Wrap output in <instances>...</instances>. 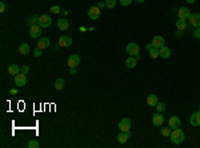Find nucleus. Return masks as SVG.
<instances>
[{"label": "nucleus", "mask_w": 200, "mask_h": 148, "mask_svg": "<svg viewBox=\"0 0 200 148\" xmlns=\"http://www.w3.org/2000/svg\"><path fill=\"white\" fill-rule=\"evenodd\" d=\"M170 139L175 146H179V144H182L184 142V132L180 130V127L179 128H174L172 132H171V135H170Z\"/></svg>", "instance_id": "f257e3e1"}, {"label": "nucleus", "mask_w": 200, "mask_h": 148, "mask_svg": "<svg viewBox=\"0 0 200 148\" xmlns=\"http://www.w3.org/2000/svg\"><path fill=\"white\" fill-rule=\"evenodd\" d=\"M38 24L42 28H48L52 24V19H51V16L50 15H42L39 18V22H38Z\"/></svg>", "instance_id": "f03ea898"}, {"label": "nucleus", "mask_w": 200, "mask_h": 148, "mask_svg": "<svg viewBox=\"0 0 200 148\" xmlns=\"http://www.w3.org/2000/svg\"><path fill=\"white\" fill-rule=\"evenodd\" d=\"M126 50H127V54L130 56H136V55H139V52H140V47L136 43H130L126 47Z\"/></svg>", "instance_id": "7ed1b4c3"}, {"label": "nucleus", "mask_w": 200, "mask_h": 148, "mask_svg": "<svg viewBox=\"0 0 200 148\" xmlns=\"http://www.w3.org/2000/svg\"><path fill=\"white\" fill-rule=\"evenodd\" d=\"M151 44H152V47H154V48H158V50H160L162 47L166 46V40H164L163 36H159L158 35V36H155V38L152 39Z\"/></svg>", "instance_id": "20e7f679"}, {"label": "nucleus", "mask_w": 200, "mask_h": 148, "mask_svg": "<svg viewBox=\"0 0 200 148\" xmlns=\"http://www.w3.org/2000/svg\"><path fill=\"white\" fill-rule=\"evenodd\" d=\"M99 16H100V8L98 6H94V7L88 8V18H90L91 20L99 19Z\"/></svg>", "instance_id": "39448f33"}, {"label": "nucleus", "mask_w": 200, "mask_h": 148, "mask_svg": "<svg viewBox=\"0 0 200 148\" xmlns=\"http://www.w3.org/2000/svg\"><path fill=\"white\" fill-rule=\"evenodd\" d=\"M15 84L18 87H24L27 84V76H26V74H22V72H20V74H18L15 76Z\"/></svg>", "instance_id": "423d86ee"}, {"label": "nucleus", "mask_w": 200, "mask_h": 148, "mask_svg": "<svg viewBox=\"0 0 200 148\" xmlns=\"http://www.w3.org/2000/svg\"><path fill=\"white\" fill-rule=\"evenodd\" d=\"M188 20H190V24L192 27H195V28L200 27V14H198V12L191 14L190 18H188Z\"/></svg>", "instance_id": "0eeeda50"}, {"label": "nucleus", "mask_w": 200, "mask_h": 148, "mask_svg": "<svg viewBox=\"0 0 200 148\" xmlns=\"http://www.w3.org/2000/svg\"><path fill=\"white\" fill-rule=\"evenodd\" d=\"M163 123H164V116H163V114H162V112H156V114L152 116V124H154V126H156V127H160Z\"/></svg>", "instance_id": "6e6552de"}, {"label": "nucleus", "mask_w": 200, "mask_h": 148, "mask_svg": "<svg viewBox=\"0 0 200 148\" xmlns=\"http://www.w3.org/2000/svg\"><path fill=\"white\" fill-rule=\"evenodd\" d=\"M72 46V39L70 38V36H60L59 39V47H63V48H68Z\"/></svg>", "instance_id": "1a4fd4ad"}, {"label": "nucleus", "mask_w": 200, "mask_h": 148, "mask_svg": "<svg viewBox=\"0 0 200 148\" xmlns=\"http://www.w3.org/2000/svg\"><path fill=\"white\" fill-rule=\"evenodd\" d=\"M190 123L192 127H200V111L194 112L190 118Z\"/></svg>", "instance_id": "9d476101"}, {"label": "nucleus", "mask_w": 200, "mask_h": 148, "mask_svg": "<svg viewBox=\"0 0 200 148\" xmlns=\"http://www.w3.org/2000/svg\"><path fill=\"white\" fill-rule=\"evenodd\" d=\"M131 128V120L128 118H124L119 122V130L120 131H130Z\"/></svg>", "instance_id": "9b49d317"}, {"label": "nucleus", "mask_w": 200, "mask_h": 148, "mask_svg": "<svg viewBox=\"0 0 200 148\" xmlns=\"http://www.w3.org/2000/svg\"><path fill=\"white\" fill-rule=\"evenodd\" d=\"M42 35V27L39 26V24H36V26H32L30 28V36L31 38H39V36Z\"/></svg>", "instance_id": "f8f14e48"}, {"label": "nucleus", "mask_w": 200, "mask_h": 148, "mask_svg": "<svg viewBox=\"0 0 200 148\" xmlns=\"http://www.w3.org/2000/svg\"><path fill=\"white\" fill-rule=\"evenodd\" d=\"M80 64V56L76 54H72L70 58H68V66L70 67H78Z\"/></svg>", "instance_id": "ddd939ff"}, {"label": "nucleus", "mask_w": 200, "mask_h": 148, "mask_svg": "<svg viewBox=\"0 0 200 148\" xmlns=\"http://www.w3.org/2000/svg\"><path fill=\"white\" fill-rule=\"evenodd\" d=\"M130 136H131V134H130V131H120V134H118V136H116V139H118V142L119 143H126L128 139H130Z\"/></svg>", "instance_id": "4468645a"}, {"label": "nucleus", "mask_w": 200, "mask_h": 148, "mask_svg": "<svg viewBox=\"0 0 200 148\" xmlns=\"http://www.w3.org/2000/svg\"><path fill=\"white\" fill-rule=\"evenodd\" d=\"M190 15H191V12H190V10H188L187 7H182V8H179V11H178V16H179V19H184V20H187L188 18H190Z\"/></svg>", "instance_id": "2eb2a0df"}, {"label": "nucleus", "mask_w": 200, "mask_h": 148, "mask_svg": "<svg viewBox=\"0 0 200 148\" xmlns=\"http://www.w3.org/2000/svg\"><path fill=\"white\" fill-rule=\"evenodd\" d=\"M180 119L178 118V116H171L170 118V120H168V127H171L172 130L174 128H179L180 127Z\"/></svg>", "instance_id": "dca6fc26"}, {"label": "nucleus", "mask_w": 200, "mask_h": 148, "mask_svg": "<svg viewBox=\"0 0 200 148\" xmlns=\"http://www.w3.org/2000/svg\"><path fill=\"white\" fill-rule=\"evenodd\" d=\"M146 50H147L148 52H150V56H151L152 59H156L158 56H160V55H159V50H158V48H154V47H152V44H151V43H150V44H147V46H146Z\"/></svg>", "instance_id": "f3484780"}, {"label": "nucleus", "mask_w": 200, "mask_h": 148, "mask_svg": "<svg viewBox=\"0 0 200 148\" xmlns=\"http://www.w3.org/2000/svg\"><path fill=\"white\" fill-rule=\"evenodd\" d=\"M51 46V40L48 38H40L39 43H38V47L42 48V50H46V48H48Z\"/></svg>", "instance_id": "a211bd4d"}, {"label": "nucleus", "mask_w": 200, "mask_h": 148, "mask_svg": "<svg viewBox=\"0 0 200 148\" xmlns=\"http://www.w3.org/2000/svg\"><path fill=\"white\" fill-rule=\"evenodd\" d=\"M136 64H138V59L135 58V56H130L127 60H126V67L132 70V68L136 67Z\"/></svg>", "instance_id": "6ab92c4d"}, {"label": "nucleus", "mask_w": 200, "mask_h": 148, "mask_svg": "<svg viewBox=\"0 0 200 148\" xmlns=\"http://www.w3.org/2000/svg\"><path fill=\"white\" fill-rule=\"evenodd\" d=\"M159 55H160V58H163V59H168L171 56V50L168 47H162L159 50Z\"/></svg>", "instance_id": "aec40b11"}, {"label": "nucleus", "mask_w": 200, "mask_h": 148, "mask_svg": "<svg viewBox=\"0 0 200 148\" xmlns=\"http://www.w3.org/2000/svg\"><path fill=\"white\" fill-rule=\"evenodd\" d=\"M58 27H59V30L66 31L70 28V22H68L67 19H59L58 20Z\"/></svg>", "instance_id": "412c9836"}, {"label": "nucleus", "mask_w": 200, "mask_h": 148, "mask_svg": "<svg viewBox=\"0 0 200 148\" xmlns=\"http://www.w3.org/2000/svg\"><path fill=\"white\" fill-rule=\"evenodd\" d=\"M159 103V100H158V96L156 95H150V96H147V104L148 106H151V107H156V104Z\"/></svg>", "instance_id": "4be33fe9"}, {"label": "nucleus", "mask_w": 200, "mask_h": 148, "mask_svg": "<svg viewBox=\"0 0 200 148\" xmlns=\"http://www.w3.org/2000/svg\"><path fill=\"white\" fill-rule=\"evenodd\" d=\"M8 74L16 76L18 74H20V67L18 64H11V66H8Z\"/></svg>", "instance_id": "5701e85b"}, {"label": "nucleus", "mask_w": 200, "mask_h": 148, "mask_svg": "<svg viewBox=\"0 0 200 148\" xmlns=\"http://www.w3.org/2000/svg\"><path fill=\"white\" fill-rule=\"evenodd\" d=\"M19 52L22 55H27V54H30V44H27V43H22L19 46Z\"/></svg>", "instance_id": "b1692460"}, {"label": "nucleus", "mask_w": 200, "mask_h": 148, "mask_svg": "<svg viewBox=\"0 0 200 148\" xmlns=\"http://www.w3.org/2000/svg\"><path fill=\"white\" fill-rule=\"evenodd\" d=\"M176 28H178V31L187 30V22L184 19H179L178 22H176Z\"/></svg>", "instance_id": "393cba45"}, {"label": "nucleus", "mask_w": 200, "mask_h": 148, "mask_svg": "<svg viewBox=\"0 0 200 148\" xmlns=\"http://www.w3.org/2000/svg\"><path fill=\"white\" fill-rule=\"evenodd\" d=\"M64 84H66V80L62 79V78H59V79L55 82V88H56L58 91H62L63 88H64Z\"/></svg>", "instance_id": "a878e982"}, {"label": "nucleus", "mask_w": 200, "mask_h": 148, "mask_svg": "<svg viewBox=\"0 0 200 148\" xmlns=\"http://www.w3.org/2000/svg\"><path fill=\"white\" fill-rule=\"evenodd\" d=\"M38 22H39V16L34 15V16H31V18L27 20V24L30 27H32V26H36V24H38Z\"/></svg>", "instance_id": "bb28decb"}, {"label": "nucleus", "mask_w": 200, "mask_h": 148, "mask_svg": "<svg viewBox=\"0 0 200 148\" xmlns=\"http://www.w3.org/2000/svg\"><path fill=\"white\" fill-rule=\"evenodd\" d=\"M27 147H28V148H39L40 144H39V142H38L36 139H32V140H30V142H28Z\"/></svg>", "instance_id": "cd10ccee"}, {"label": "nucleus", "mask_w": 200, "mask_h": 148, "mask_svg": "<svg viewBox=\"0 0 200 148\" xmlns=\"http://www.w3.org/2000/svg\"><path fill=\"white\" fill-rule=\"evenodd\" d=\"M171 132H172V128L170 127H164V128H162V130H160V134H162L163 136H166V138H168V136L171 135Z\"/></svg>", "instance_id": "c85d7f7f"}, {"label": "nucleus", "mask_w": 200, "mask_h": 148, "mask_svg": "<svg viewBox=\"0 0 200 148\" xmlns=\"http://www.w3.org/2000/svg\"><path fill=\"white\" fill-rule=\"evenodd\" d=\"M106 7L110 10H114L116 7V0H106Z\"/></svg>", "instance_id": "c756f323"}, {"label": "nucleus", "mask_w": 200, "mask_h": 148, "mask_svg": "<svg viewBox=\"0 0 200 148\" xmlns=\"http://www.w3.org/2000/svg\"><path fill=\"white\" fill-rule=\"evenodd\" d=\"M166 104H164V103H162V102H159L158 104H156V110H158V112H162V114H163V112L164 111H166Z\"/></svg>", "instance_id": "7c9ffc66"}, {"label": "nucleus", "mask_w": 200, "mask_h": 148, "mask_svg": "<svg viewBox=\"0 0 200 148\" xmlns=\"http://www.w3.org/2000/svg\"><path fill=\"white\" fill-rule=\"evenodd\" d=\"M43 55V50H42V48H35V50H34V56H35V58H39V56H42Z\"/></svg>", "instance_id": "2f4dec72"}, {"label": "nucleus", "mask_w": 200, "mask_h": 148, "mask_svg": "<svg viewBox=\"0 0 200 148\" xmlns=\"http://www.w3.org/2000/svg\"><path fill=\"white\" fill-rule=\"evenodd\" d=\"M50 11H51V14L56 15V14H60V11H62V10H60V7H58V6H52Z\"/></svg>", "instance_id": "473e14b6"}, {"label": "nucleus", "mask_w": 200, "mask_h": 148, "mask_svg": "<svg viewBox=\"0 0 200 148\" xmlns=\"http://www.w3.org/2000/svg\"><path fill=\"white\" fill-rule=\"evenodd\" d=\"M132 2H134V0H120V4H122L123 7H128V6H131Z\"/></svg>", "instance_id": "72a5a7b5"}, {"label": "nucleus", "mask_w": 200, "mask_h": 148, "mask_svg": "<svg viewBox=\"0 0 200 148\" xmlns=\"http://www.w3.org/2000/svg\"><path fill=\"white\" fill-rule=\"evenodd\" d=\"M28 71H30V67L28 66H23L22 68H20V72H22V74H28Z\"/></svg>", "instance_id": "f704fd0d"}, {"label": "nucleus", "mask_w": 200, "mask_h": 148, "mask_svg": "<svg viewBox=\"0 0 200 148\" xmlns=\"http://www.w3.org/2000/svg\"><path fill=\"white\" fill-rule=\"evenodd\" d=\"M194 36L196 39H200V27H198L196 30L194 31Z\"/></svg>", "instance_id": "c9c22d12"}, {"label": "nucleus", "mask_w": 200, "mask_h": 148, "mask_svg": "<svg viewBox=\"0 0 200 148\" xmlns=\"http://www.w3.org/2000/svg\"><path fill=\"white\" fill-rule=\"evenodd\" d=\"M76 72H78L76 71V67H70V74L71 75H76Z\"/></svg>", "instance_id": "e433bc0d"}, {"label": "nucleus", "mask_w": 200, "mask_h": 148, "mask_svg": "<svg viewBox=\"0 0 200 148\" xmlns=\"http://www.w3.org/2000/svg\"><path fill=\"white\" fill-rule=\"evenodd\" d=\"M4 11H6V4L0 3V12H4Z\"/></svg>", "instance_id": "4c0bfd02"}, {"label": "nucleus", "mask_w": 200, "mask_h": 148, "mask_svg": "<svg viewBox=\"0 0 200 148\" xmlns=\"http://www.w3.org/2000/svg\"><path fill=\"white\" fill-rule=\"evenodd\" d=\"M104 6H106V2H99V4H98V7L100 8V10H102Z\"/></svg>", "instance_id": "58836bf2"}, {"label": "nucleus", "mask_w": 200, "mask_h": 148, "mask_svg": "<svg viewBox=\"0 0 200 148\" xmlns=\"http://www.w3.org/2000/svg\"><path fill=\"white\" fill-rule=\"evenodd\" d=\"M10 92H11V95H16V94H18V91H16L15 88H12V90H11Z\"/></svg>", "instance_id": "ea45409f"}, {"label": "nucleus", "mask_w": 200, "mask_h": 148, "mask_svg": "<svg viewBox=\"0 0 200 148\" xmlns=\"http://www.w3.org/2000/svg\"><path fill=\"white\" fill-rule=\"evenodd\" d=\"M176 36H183V34H182V31H178V32H176Z\"/></svg>", "instance_id": "a19ab883"}, {"label": "nucleus", "mask_w": 200, "mask_h": 148, "mask_svg": "<svg viewBox=\"0 0 200 148\" xmlns=\"http://www.w3.org/2000/svg\"><path fill=\"white\" fill-rule=\"evenodd\" d=\"M186 2H187V3H190V4H192V3H195L196 0H186Z\"/></svg>", "instance_id": "79ce46f5"}, {"label": "nucleus", "mask_w": 200, "mask_h": 148, "mask_svg": "<svg viewBox=\"0 0 200 148\" xmlns=\"http://www.w3.org/2000/svg\"><path fill=\"white\" fill-rule=\"evenodd\" d=\"M136 2H138V3H143L144 0H136Z\"/></svg>", "instance_id": "37998d69"}, {"label": "nucleus", "mask_w": 200, "mask_h": 148, "mask_svg": "<svg viewBox=\"0 0 200 148\" xmlns=\"http://www.w3.org/2000/svg\"><path fill=\"white\" fill-rule=\"evenodd\" d=\"M199 111H200V107H199Z\"/></svg>", "instance_id": "c03bdc74"}]
</instances>
